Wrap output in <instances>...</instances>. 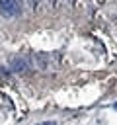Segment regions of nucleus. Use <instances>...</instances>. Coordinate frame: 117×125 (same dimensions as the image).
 <instances>
[{
    "mask_svg": "<svg viewBox=\"0 0 117 125\" xmlns=\"http://www.w3.org/2000/svg\"><path fill=\"white\" fill-rule=\"evenodd\" d=\"M37 125H57V121H41V123H37Z\"/></svg>",
    "mask_w": 117,
    "mask_h": 125,
    "instance_id": "obj_3",
    "label": "nucleus"
},
{
    "mask_svg": "<svg viewBox=\"0 0 117 125\" xmlns=\"http://www.w3.org/2000/svg\"><path fill=\"white\" fill-rule=\"evenodd\" d=\"M12 68H14V70H21V68H23V70H25V68H27V64H25V61H14Z\"/></svg>",
    "mask_w": 117,
    "mask_h": 125,
    "instance_id": "obj_2",
    "label": "nucleus"
},
{
    "mask_svg": "<svg viewBox=\"0 0 117 125\" xmlns=\"http://www.w3.org/2000/svg\"><path fill=\"white\" fill-rule=\"evenodd\" d=\"M115 109H117V104H115Z\"/></svg>",
    "mask_w": 117,
    "mask_h": 125,
    "instance_id": "obj_4",
    "label": "nucleus"
},
{
    "mask_svg": "<svg viewBox=\"0 0 117 125\" xmlns=\"http://www.w3.org/2000/svg\"><path fill=\"white\" fill-rule=\"evenodd\" d=\"M0 12L4 18H16L20 16V4L16 0H0Z\"/></svg>",
    "mask_w": 117,
    "mask_h": 125,
    "instance_id": "obj_1",
    "label": "nucleus"
}]
</instances>
